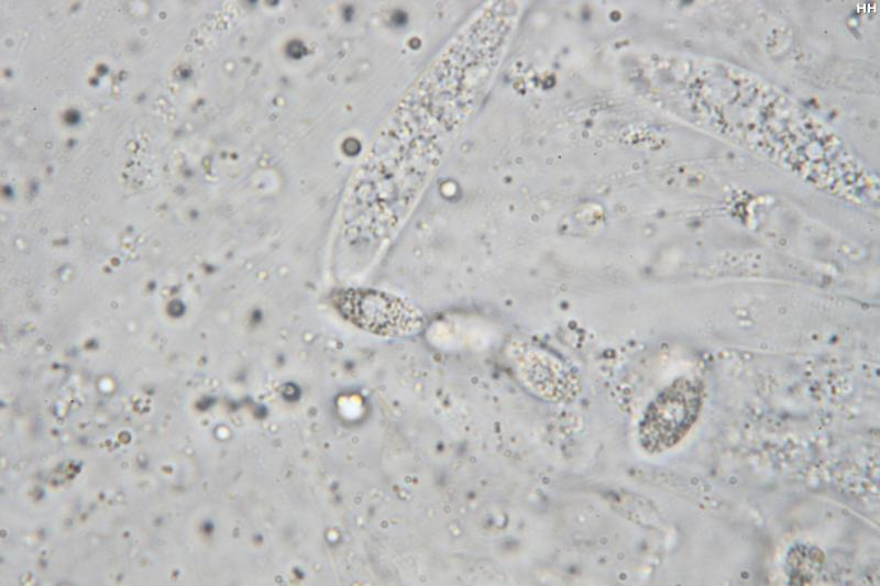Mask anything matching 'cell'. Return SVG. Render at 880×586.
I'll list each match as a JSON object with an SVG mask.
<instances>
[{
    "mask_svg": "<svg viewBox=\"0 0 880 586\" xmlns=\"http://www.w3.org/2000/svg\"><path fill=\"white\" fill-rule=\"evenodd\" d=\"M668 104L684 123L737 145L854 206L879 207V181L846 141L782 89L735 64L673 56Z\"/></svg>",
    "mask_w": 880,
    "mask_h": 586,
    "instance_id": "obj_1",
    "label": "cell"
},
{
    "mask_svg": "<svg viewBox=\"0 0 880 586\" xmlns=\"http://www.w3.org/2000/svg\"><path fill=\"white\" fill-rule=\"evenodd\" d=\"M702 403L700 380L675 379L647 408L639 425L641 446L649 453H660L676 445L696 422Z\"/></svg>",
    "mask_w": 880,
    "mask_h": 586,
    "instance_id": "obj_2",
    "label": "cell"
},
{
    "mask_svg": "<svg viewBox=\"0 0 880 586\" xmlns=\"http://www.w3.org/2000/svg\"><path fill=\"white\" fill-rule=\"evenodd\" d=\"M332 305L355 327L382 336H408L424 325V317L413 302L384 290L342 288L332 295Z\"/></svg>",
    "mask_w": 880,
    "mask_h": 586,
    "instance_id": "obj_3",
    "label": "cell"
}]
</instances>
